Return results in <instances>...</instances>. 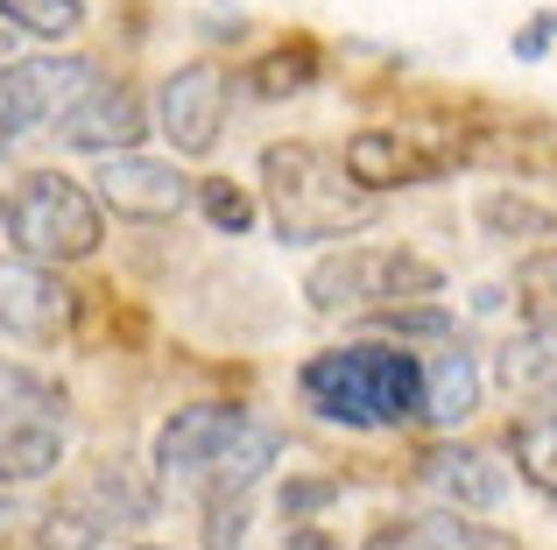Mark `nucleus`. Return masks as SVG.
Instances as JSON below:
<instances>
[{
    "mask_svg": "<svg viewBox=\"0 0 557 550\" xmlns=\"http://www.w3.org/2000/svg\"><path fill=\"white\" fill-rule=\"evenodd\" d=\"M283 459V430L240 402H184L149 452L156 495H190V501H247Z\"/></svg>",
    "mask_w": 557,
    "mask_h": 550,
    "instance_id": "f257e3e1",
    "label": "nucleus"
},
{
    "mask_svg": "<svg viewBox=\"0 0 557 550\" xmlns=\"http://www.w3.org/2000/svg\"><path fill=\"white\" fill-rule=\"evenodd\" d=\"M297 402L339 430L423 424V353L409 339H346L297 367Z\"/></svg>",
    "mask_w": 557,
    "mask_h": 550,
    "instance_id": "f03ea898",
    "label": "nucleus"
},
{
    "mask_svg": "<svg viewBox=\"0 0 557 550\" xmlns=\"http://www.w3.org/2000/svg\"><path fill=\"white\" fill-rule=\"evenodd\" d=\"M261 212L283 248H325L360 226H374L381 198L346 170V155L318 141H269L261 149Z\"/></svg>",
    "mask_w": 557,
    "mask_h": 550,
    "instance_id": "7ed1b4c3",
    "label": "nucleus"
},
{
    "mask_svg": "<svg viewBox=\"0 0 557 550\" xmlns=\"http://www.w3.org/2000/svg\"><path fill=\"white\" fill-rule=\"evenodd\" d=\"M0 234H8L14 254L28 262H92L99 240H107V205L92 198V184L64 177V170H28L0 191Z\"/></svg>",
    "mask_w": 557,
    "mask_h": 550,
    "instance_id": "20e7f679",
    "label": "nucleus"
},
{
    "mask_svg": "<svg viewBox=\"0 0 557 550\" xmlns=\"http://www.w3.org/2000/svg\"><path fill=\"white\" fill-rule=\"evenodd\" d=\"M423 297H445V268L417 248H339L304 275V303L325 317H374Z\"/></svg>",
    "mask_w": 557,
    "mask_h": 550,
    "instance_id": "39448f33",
    "label": "nucleus"
},
{
    "mask_svg": "<svg viewBox=\"0 0 557 550\" xmlns=\"http://www.w3.org/2000/svg\"><path fill=\"white\" fill-rule=\"evenodd\" d=\"M339 155L374 198H388V191H423V184L451 177L459 163H473V141L437 135V127H360Z\"/></svg>",
    "mask_w": 557,
    "mask_h": 550,
    "instance_id": "423d86ee",
    "label": "nucleus"
},
{
    "mask_svg": "<svg viewBox=\"0 0 557 550\" xmlns=\"http://www.w3.org/2000/svg\"><path fill=\"white\" fill-rule=\"evenodd\" d=\"M99 78L92 57H8L0 64V163L28 135H50L57 113Z\"/></svg>",
    "mask_w": 557,
    "mask_h": 550,
    "instance_id": "0eeeda50",
    "label": "nucleus"
},
{
    "mask_svg": "<svg viewBox=\"0 0 557 550\" xmlns=\"http://www.w3.org/2000/svg\"><path fill=\"white\" fill-rule=\"evenodd\" d=\"M78 332V289L64 268L28 262V254H0V339L14 346H64Z\"/></svg>",
    "mask_w": 557,
    "mask_h": 550,
    "instance_id": "6e6552de",
    "label": "nucleus"
},
{
    "mask_svg": "<svg viewBox=\"0 0 557 550\" xmlns=\"http://www.w3.org/2000/svg\"><path fill=\"white\" fill-rule=\"evenodd\" d=\"M92 198L127 226H170V220H184V212L198 205V177H184L177 163H163V155L121 149V155H99Z\"/></svg>",
    "mask_w": 557,
    "mask_h": 550,
    "instance_id": "1a4fd4ad",
    "label": "nucleus"
},
{
    "mask_svg": "<svg viewBox=\"0 0 557 550\" xmlns=\"http://www.w3.org/2000/svg\"><path fill=\"white\" fill-rule=\"evenodd\" d=\"M226 99H233V78H226V64H212V57H198V64H177V71L163 78V92H156L149 121H156V135L177 149V163H184V155L198 163V155L219 149Z\"/></svg>",
    "mask_w": 557,
    "mask_h": 550,
    "instance_id": "9d476101",
    "label": "nucleus"
},
{
    "mask_svg": "<svg viewBox=\"0 0 557 550\" xmlns=\"http://www.w3.org/2000/svg\"><path fill=\"white\" fill-rule=\"evenodd\" d=\"M50 135L64 141V149H78V155H121V149H141V135H156V121H149V107H141L135 85H121V78L99 71V78L57 113Z\"/></svg>",
    "mask_w": 557,
    "mask_h": 550,
    "instance_id": "9b49d317",
    "label": "nucleus"
},
{
    "mask_svg": "<svg viewBox=\"0 0 557 550\" xmlns=\"http://www.w3.org/2000/svg\"><path fill=\"white\" fill-rule=\"evenodd\" d=\"M417 487L437 495L445 509H466V515H487L508 501L516 487V466H502V452L487 445H466V438H437L417 452Z\"/></svg>",
    "mask_w": 557,
    "mask_h": 550,
    "instance_id": "f8f14e48",
    "label": "nucleus"
},
{
    "mask_svg": "<svg viewBox=\"0 0 557 550\" xmlns=\"http://www.w3.org/2000/svg\"><path fill=\"white\" fill-rule=\"evenodd\" d=\"M360 550H522V543L494 523H473L466 509H423V515H388V523H374Z\"/></svg>",
    "mask_w": 557,
    "mask_h": 550,
    "instance_id": "ddd939ff",
    "label": "nucleus"
},
{
    "mask_svg": "<svg viewBox=\"0 0 557 550\" xmlns=\"http://www.w3.org/2000/svg\"><path fill=\"white\" fill-rule=\"evenodd\" d=\"M480 396H487V374H480V360L466 353L459 339H437V353H423V424L459 430L466 416L480 410Z\"/></svg>",
    "mask_w": 557,
    "mask_h": 550,
    "instance_id": "4468645a",
    "label": "nucleus"
},
{
    "mask_svg": "<svg viewBox=\"0 0 557 550\" xmlns=\"http://www.w3.org/2000/svg\"><path fill=\"white\" fill-rule=\"evenodd\" d=\"M57 466H64V424L0 410V495H14V487H42Z\"/></svg>",
    "mask_w": 557,
    "mask_h": 550,
    "instance_id": "2eb2a0df",
    "label": "nucleus"
},
{
    "mask_svg": "<svg viewBox=\"0 0 557 550\" xmlns=\"http://www.w3.org/2000/svg\"><path fill=\"white\" fill-rule=\"evenodd\" d=\"M494 382L508 396L557 402V325H522V339H508L502 360H494Z\"/></svg>",
    "mask_w": 557,
    "mask_h": 550,
    "instance_id": "dca6fc26",
    "label": "nucleus"
},
{
    "mask_svg": "<svg viewBox=\"0 0 557 550\" xmlns=\"http://www.w3.org/2000/svg\"><path fill=\"white\" fill-rule=\"evenodd\" d=\"M78 509L92 515L99 529H135V523H149V509H156V480H135L127 459H107V466L92 473Z\"/></svg>",
    "mask_w": 557,
    "mask_h": 550,
    "instance_id": "f3484780",
    "label": "nucleus"
},
{
    "mask_svg": "<svg viewBox=\"0 0 557 550\" xmlns=\"http://www.w3.org/2000/svg\"><path fill=\"white\" fill-rule=\"evenodd\" d=\"M0 410L8 416H42V424H71V388L42 374L36 360L0 353Z\"/></svg>",
    "mask_w": 557,
    "mask_h": 550,
    "instance_id": "a211bd4d",
    "label": "nucleus"
},
{
    "mask_svg": "<svg viewBox=\"0 0 557 550\" xmlns=\"http://www.w3.org/2000/svg\"><path fill=\"white\" fill-rule=\"evenodd\" d=\"M508 459H516V473L536 487V495L557 501V402L522 410L516 424H508Z\"/></svg>",
    "mask_w": 557,
    "mask_h": 550,
    "instance_id": "6ab92c4d",
    "label": "nucleus"
},
{
    "mask_svg": "<svg viewBox=\"0 0 557 550\" xmlns=\"http://www.w3.org/2000/svg\"><path fill=\"white\" fill-rule=\"evenodd\" d=\"M318 71H325V57H318L311 42H283V50L255 57L240 85H247L255 99H289V92H311V85H318Z\"/></svg>",
    "mask_w": 557,
    "mask_h": 550,
    "instance_id": "aec40b11",
    "label": "nucleus"
},
{
    "mask_svg": "<svg viewBox=\"0 0 557 550\" xmlns=\"http://www.w3.org/2000/svg\"><path fill=\"white\" fill-rule=\"evenodd\" d=\"M480 234H494V240H550L557 212L536 205V198H522V191H487L480 198Z\"/></svg>",
    "mask_w": 557,
    "mask_h": 550,
    "instance_id": "412c9836",
    "label": "nucleus"
},
{
    "mask_svg": "<svg viewBox=\"0 0 557 550\" xmlns=\"http://www.w3.org/2000/svg\"><path fill=\"white\" fill-rule=\"evenodd\" d=\"M516 311L522 325H557V248H536L516 262Z\"/></svg>",
    "mask_w": 557,
    "mask_h": 550,
    "instance_id": "4be33fe9",
    "label": "nucleus"
},
{
    "mask_svg": "<svg viewBox=\"0 0 557 550\" xmlns=\"http://www.w3.org/2000/svg\"><path fill=\"white\" fill-rule=\"evenodd\" d=\"M0 22L22 28V36H42V42H64L85 28V0H0Z\"/></svg>",
    "mask_w": 557,
    "mask_h": 550,
    "instance_id": "5701e85b",
    "label": "nucleus"
},
{
    "mask_svg": "<svg viewBox=\"0 0 557 550\" xmlns=\"http://www.w3.org/2000/svg\"><path fill=\"white\" fill-rule=\"evenodd\" d=\"M198 212H205V220H212L226 240L255 234V220H261L255 191H247V184H233V177H198Z\"/></svg>",
    "mask_w": 557,
    "mask_h": 550,
    "instance_id": "b1692460",
    "label": "nucleus"
},
{
    "mask_svg": "<svg viewBox=\"0 0 557 550\" xmlns=\"http://www.w3.org/2000/svg\"><path fill=\"white\" fill-rule=\"evenodd\" d=\"M339 501V480H289L283 487V523H318V509Z\"/></svg>",
    "mask_w": 557,
    "mask_h": 550,
    "instance_id": "393cba45",
    "label": "nucleus"
},
{
    "mask_svg": "<svg viewBox=\"0 0 557 550\" xmlns=\"http://www.w3.org/2000/svg\"><path fill=\"white\" fill-rule=\"evenodd\" d=\"M508 50H516V64H544V57L557 50V8L530 14V22L516 28V42H508Z\"/></svg>",
    "mask_w": 557,
    "mask_h": 550,
    "instance_id": "a878e982",
    "label": "nucleus"
},
{
    "mask_svg": "<svg viewBox=\"0 0 557 550\" xmlns=\"http://www.w3.org/2000/svg\"><path fill=\"white\" fill-rule=\"evenodd\" d=\"M283 550H339V537H332L325 523H289V537H283Z\"/></svg>",
    "mask_w": 557,
    "mask_h": 550,
    "instance_id": "bb28decb",
    "label": "nucleus"
},
{
    "mask_svg": "<svg viewBox=\"0 0 557 550\" xmlns=\"http://www.w3.org/2000/svg\"><path fill=\"white\" fill-rule=\"evenodd\" d=\"M141 550H170V543H141Z\"/></svg>",
    "mask_w": 557,
    "mask_h": 550,
    "instance_id": "cd10ccee",
    "label": "nucleus"
}]
</instances>
